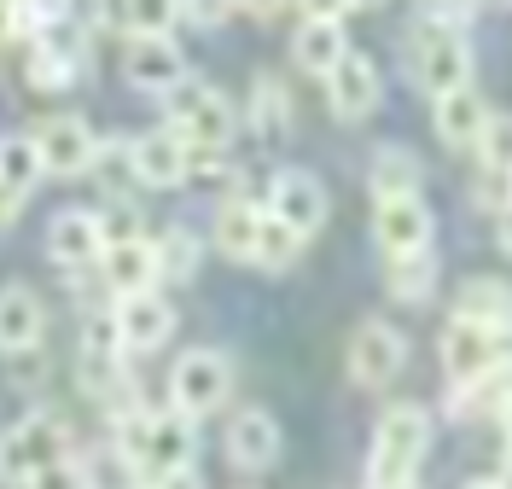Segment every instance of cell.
Masks as SVG:
<instances>
[{
  "label": "cell",
  "instance_id": "cell-1",
  "mask_svg": "<svg viewBox=\"0 0 512 489\" xmlns=\"http://www.w3.org/2000/svg\"><path fill=\"white\" fill-rule=\"evenodd\" d=\"M425 449H431V408L419 402L384 408L379 431H373V455H367V489H414Z\"/></svg>",
  "mask_w": 512,
  "mask_h": 489
},
{
  "label": "cell",
  "instance_id": "cell-2",
  "mask_svg": "<svg viewBox=\"0 0 512 489\" xmlns=\"http://www.w3.org/2000/svg\"><path fill=\"white\" fill-rule=\"evenodd\" d=\"M233 391V361L222 350H210V344H198L187 356L175 361V373H169V414H181V420H204V414H216Z\"/></svg>",
  "mask_w": 512,
  "mask_h": 489
},
{
  "label": "cell",
  "instance_id": "cell-3",
  "mask_svg": "<svg viewBox=\"0 0 512 489\" xmlns=\"http://www.w3.org/2000/svg\"><path fill=\"white\" fill-rule=\"evenodd\" d=\"M233 129H239V117H233V105L216 88H198V82L175 88V99H169V134L187 152H227Z\"/></svg>",
  "mask_w": 512,
  "mask_h": 489
},
{
  "label": "cell",
  "instance_id": "cell-4",
  "mask_svg": "<svg viewBox=\"0 0 512 489\" xmlns=\"http://www.w3.org/2000/svg\"><path fill=\"white\" fill-rule=\"evenodd\" d=\"M53 460H70V425L59 414H30L0 437V478H12V484H30Z\"/></svg>",
  "mask_w": 512,
  "mask_h": 489
},
{
  "label": "cell",
  "instance_id": "cell-5",
  "mask_svg": "<svg viewBox=\"0 0 512 489\" xmlns=\"http://www.w3.org/2000/svg\"><path fill=\"white\" fill-rule=\"evenodd\" d=\"M30 146H35V158H41V175H82V169H94L99 134L88 129V117L53 111V117H41Z\"/></svg>",
  "mask_w": 512,
  "mask_h": 489
},
{
  "label": "cell",
  "instance_id": "cell-6",
  "mask_svg": "<svg viewBox=\"0 0 512 489\" xmlns=\"http://www.w3.org/2000/svg\"><path fill=\"white\" fill-rule=\"evenodd\" d=\"M507 338H512V332H507ZM507 338H501V332H489V326H478V321H448V332H443V373H448V385H454V391L478 385L483 373L507 356Z\"/></svg>",
  "mask_w": 512,
  "mask_h": 489
},
{
  "label": "cell",
  "instance_id": "cell-7",
  "mask_svg": "<svg viewBox=\"0 0 512 489\" xmlns=\"http://www.w3.org/2000/svg\"><path fill=\"white\" fill-rule=\"evenodd\" d=\"M414 35H419L414 70H419V82L431 88V99H443V94H454V88H466V82H472V53H466V35L431 30L425 18L414 24Z\"/></svg>",
  "mask_w": 512,
  "mask_h": 489
},
{
  "label": "cell",
  "instance_id": "cell-8",
  "mask_svg": "<svg viewBox=\"0 0 512 489\" xmlns=\"http://www.w3.org/2000/svg\"><path fill=\"white\" fill-rule=\"evenodd\" d=\"M274 222H286L297 239H309V233H320V222H326V187H320V175H309V169H280L274 181H268V204H262Z\"/></svg>",
  "mask_w": 512,
  "mask_h": 489
},
{
  "label": "cell",
  "instance_id": "cell-9",
  "mask_svg": "<svg viewBox=\"0 0 512 489\" xmlns=\"http://www.w3.org/2000/svg\"><path fill=\"white\" fill-rule=\"evenodd\" d=\"M379 99H384V76L379 65L367 59V53H344L338 59V70L326 76V105H332V117L338 123H361V117H373L379 111Z\"/></svg>",
  "mask_w": 512,
  "mask_h": 489
},
{
  "label": "cell",
  "instance_id": "cell-10",
  "mask_svg": "<svg viewBox=\"0 0 512 489\" xmlns=\"http://www.w3.org/2000/svg\"><path fill=\"white\" fill-rule=\"evenodd\" d=\"M111 326H117L123 350H134V356H152V350H163V344H169V332H175V303H169L163 292L117 297Z\"/></svg>",
  "mask_w": 512,
  "mask_h": 489
},
{
  "label": "cell",
  "instance_id": "cell-11",
  "mask_svg": "<svg viewBox=\"0 0 512 489\" xmlns=\"http://www.w3.org/2000/svg\"><path fill=\"white\" fill-rule=\"evenodd\" d=\"M408 361V338L390 321H361V332L350 338V379L355 385H390Z\"/></svg>",
  "mask_w": 512,
  "mask_h": 489
},
{
  "label": "cell",
  "instance_id": "cell-12",
  "mask_svg": "<svg viewBox=\"0 0 512 489\" xmlns=\"http://www.w3.org/2000/svg\"><path fill=\"white\" fill-rule=\"evenodd\" d=\"M192 449H198V437H192V425L181 414H158L152 408V420H146V443H140V460H134V472H140V484L152 478H169V472H181L192 466Z\"/></svg>",
  "mask_w": 512,
  "mask_h": 489
},
{
  "label": "cell",
  "instance_id": "cell-13",
  "mask_svg": "<svg viewBox=\"0 0 512 489\" xmlns=\"http://www.w3.org/2000/svg\"><path fill=\"white\" fill-rule=\"evenodd\" d=\"M123 76H128V88H140V94H175L187 82V59H181V47L169 35H146V41H128Z\"/></svg>",
  "mask_w": 512,
  "mask_h": 489
},
{
  "label": "cell",
  "instance_id": "cell-14",
  "mask_svg": "<svg viewBox=\"0 0 512 489\" xmlns=\"http://www.w3.org/2000/svg\"><path fill=\"white\" fill-rule=\"evenodd\" d=\"M291 53H297V65L309 70V76H332L338 59L350 53L344 12H332V6H309L303 24H297V35H291Z\"/></svg>",
  "mask_w": 512,
  "mask_h": 489
},
{
  "label": "cell",
  "instance_id": "cell-15",
  "mask_svg": "<svg viewBox=\"0 0 512 489\" xmlns=\"http://www.w3.org/2000/svg\"><path fill=\"white\" fill-rule=\"evenodd\" d=\"M128 175L146 187H181L192 175V152L169 129H152L140 140H128Z\"/></svg>",
  "mask_w": 512,
  "mask_h": 489
},
{
  "label": "cell",
  "instance_id": "cell-16",
  "mask_svg": "<svg viewBox=\"0 0 512 489\" xmlns=\"http://www.w3.org/2000/svg\"><path fill=\"white\" fill-rule=\"evenodd\" d=\"M431 210L419 198H396V204H373V239L384 245V257H408V251H431Z\"/></svg>",
  "mask_w": 512,
  "mask_h": 489
},
{
  "label": "cell",
  "instance_id": "cell-17",
  "mask_svg": "<svg viewBox=\"0 0 512 489\" xmlns=\"http://www.w3.org/2000/svg\"><path fill=\"white\" fill-rule=\"evenodd\" d=\"M227 460L239 472H268L280 460V420L268 408H239L227 425Z\"/></svg>",
  "mask_w": 512,
  "mask_h": 489
},
{
  "label": "cell",
  "instance_id": "cell-18",
  "mask_svg": "<svg viewBox=\"0 0 512 489\" xmlns=\"http://www.w3.org/2000/svg\"><path fill=\"white\" fill-rule=\"evenodd\" d=\"M47 332V309L30 286H6L0 292V356H30Z\"/></svg>",
  "mask_w": 512,
  "mask_h": 489
},
{
  "label": "cell",
  "instance_id": "cell-19",
  "mask_svg": "<svg viewBox=\"0 0 512 489\" xmlns=\"http://www.w3.org/2000/svg\"><path fill=\"white\" fill-rule=\"evenodd\" d=\"M47 257L59 262V268H88V262L105 257L94 210H59V216L47 222Z\"/></svg>",
  "mask_w": 512,
  "mask_h": 489
},
{
  "label": "cell",
  "instance_id": "cell-20",
  "mask_svg": "<svg viewBox=\"0 0 512 489\" xmlns=\"http://www.w3.org/2000/svg\"><path fill=\"white\" fill-rule=\"evenodd\" d=\"M454 321H478L489 332H512V286L507 280H495V274H472L466 286H460V303H454Z\"/></svg>",
  "mask_w": 512,
  "mask_h": 489
},
{
  "label": "cell",
  "instance_id": "cell-21",
  "mask_svg": "<svg viewBox=\"0 0 512 489\" xmlns=\"http://www.w3.org/2000/svg\"><path fill=\"white\" fill-rule=\"evenodd\" d=\"M105 286L117 297H140V292H158V257H152V239H134V245H111L105 257Z\"/></svg>",
  "mask_w": 512,
  "mask_h": 489
},
{
  "label": "cell",
  "instance_id": "cell-22",
  "mask_svg": "<svg viewBox=\"0 0 512 489\" xmlns=\"http://www.w3.org/2000/svg\"><path fill=\"white\" fill-rule=\"evenodd\" d=\"M431 117H437V134H443L448 146H472L483 134V123H489V105H483V94L466 82V88H454V94L431 99Z\"/></svg>",
  "mask_w": 512,
  "mask_h": 489
},
{
  "label": "cell",
  "instance_id": "cell-23",
  "mask_svg": "<svg viewBox=\"0 0 512 489\" xmlns=\"http://www.w3.org/2000/svg\"><path fill=\"white\" fill-rule=\"evenodd\" d=\"M256 228H262V204H251V198H222V210H216V228H210V239H216V251L233 262H251L256 251Z\"/></svg>",
  "mask_w": 512,
  "mask_h": 489
},
{
  "label": "cell",
  "instance_id": "cell-24",
  "mask_svg": "<svg viewBox=\"0 0 512 489\" xmlns=\"http://www.w3.org/2000/svg\"><path fill=\"white\" fill-rule=\"evenodd\" d=\"M419 158L408 152V146H379V158H373V169H367V187H373V198L379 204H396V198H419Z\"/></svg>",
  "mask_w": 512,
  "mask_h": 489
},
{
  "label": "cell",
  "instance_id": "cell-25",
  "mask_svg": "<svg viewBox=\"0 0 512 489\" xmlns=\"http://www.w3.org/2000/svg\"><path fill=\"white\" fill-rule=\"evenodd\" d=\"M384 286L402 303H425L437 292V251H408V257H384Z\"/></svg>",
  "mask_w": 512,
  "mask_h": 489
},
{
  "label": "cell",
  "instance_id": "cell-26",
  "mask_svg": "<svg viewBox=\"0 0 512 489\" xmlns=\"http://www.w3.org/2000/svg\"><path fill=\"white\" fill-rule=\"evenodd\" d=\"M152 257H158V280L187 286L192 274H198V262H204V251H198V239L187 228H169L163 239H152Z\"/></svg>",
  "mask_w": 512,
  "mask_h": 489
},
{
  "label": "cell",
  "instance_id": "cell-27",
  "mask_svg": "<svg viewBox=\"0 0 512 489\" xmlns=\"http://www.w3.org/2000/svg\"><path fill=\"white\" fill-rule=\"evenodd\" d=\"M76 478H82V489H146L140 472L117 449H88V455L76 460Z\"/></svg>",
  "mask_w": 512,
  "mask_h": 489
},
{
  "label": "cell",
  "instance_id": "cell-28",
  "mask_svg": "<svg viewBox=\"0 0 512 489\" xmlns=\"http://www.w3.org/2000/svg\"><path fill=\"white\" fill-rule=\"evenodd\" d=\"M35 181H41V158H35L30 134H6V140H0V187L24 198Z\"/></svg>",
  "mask_w": 512,
  "mask_h": 489
},
{
  "label": "cell",
  "instance_id": "cell-29",
  "mask_svg": "<svg viewBox=\"0 0 512 489\" xmlns=\"http://www.w3.org/2000/svg\"><path fill=\"white\" fill-rule=\"evenodd\" d=\"M303 257V239L286 228V222H274L268 210H262V228H256V251L251 262L256 268H291V262Z\"/></svg>",
  "mask_w": 512,
  "mask_h": 489
},
{
  "label": "cell",
  "instance_id": "cell-30",
  "mask_svg": "<svg viewBox=\"0 0 512 489\" xmlns=\"http://www.w3.org/2000/svg\"><path fill=\"white\" fill-rule=\"evenodd\" d=\"M478 158L489 175H512V111H489L478 134Z\"/></svg>",
  "mask_w": 512,
  "mask_h": 489
},
{
  "label": "cell",
  "instance_id": "cell-31",
  "mask_svg": "<svg viewBox=\"0 0 512 489\" xmlns=\"http://www.w3.org/2000/svg\"><path fill=\"white\" fill-rule=\"evenodd\" d=\"M76 59H64V53H47V47H30V65H24V76H30V88H41V94H64L70 82H76Z\"/></svg>",
  "mask_w": 512,
  "mask_h": 489
},
{
  "label": "cell",
  "instance_id": "cell-32",
  "mask_svg": "<svg viewBox=\"0 0 512 489\" xmlns=\"http://www.w3.org/2000/svg\"><path fill=\"white\" fill-rule=\"evenodd\" d=\"M99 222V245L111 251V245H134V239H146V228H140V210L128 204V198H111L105 210H94Z\"/></svg>",
  "mask_w": 512,
  "mask_h": 489
},
{
  "label": "cell",
  "instance_id": "cell-33",
  "mask_svg": "<svg viewBox=\"0 0 512 489\" xmlns=\"http://www.w3.org/2000/svg\"><path fill=\"white\" fill-rule=\"evenodd\" d=\"M251 129L262 140H274V134L286 129V99H280V82L274 76H256V99H251Z\"/></svg>",
  "mask_w": 512,
  "mask_h": 489
},
{
  "label": "cell",
  "instance_id": "cell-34",
  "mask_svg": "<svg viewBox=\"0 0 512 489\" xmlns=\"http://www.w3.org/2000/svg\"><path fill=\"white\" fill-rule=\"evenodd\" d=\"M82 356H123V338H117V326H111V315H94L88 321V332H82Z\"/></svg>",
  "mask_w": 512,
  "mask_h": 489
},
{
  "label": "cell",
  "instance_id": "cell-35",
  "mask_svg": "<svg viewBox=\"0 0 512 489\" xmlns=\"http://www.w3.org/2000/svg\"><path fill=\"white\" fill-rule=\"evenodd\" d=\"M30 489H82V478H76V460H53V466H41L30 478Z\"/></svg>",
  "mask_w": 512,
  "mask_h": 489
},
{
  "label": "cell",
  "instance_id": "cell-36",
  "mask_svg": "<svg viewBox=\"0 0 512 489\" xmlns=\"http://www.w3.org/2000/svg\"><path fill=\"white\" fill-rule=\"evenodd\" d=\"M146 489H204V478L192 466H181V472H169V478H158V484H146Z\"/></svg>",
  "mask_w": 512,
  "mask_h": 489
},
{
  "label": "cell",
  "instance_id": "cell-37",
  "mask_svg": "<svg viewBox=\"0 0 512 489\" xmlns=\"http://www.w3.org/2000/svg\"><path fill=\"white\" fill-rule=\"evenodd\" d=\"M18 41V6H0V47Z\"/></svg>",
  "mask_w": 512,
  "mask_h": 489
},
{
  "label": "cell",
  "instance_id": "cell-38",
  "mask_svg": "<svg viewBox=\"0 0 512 489\" xmlns=\"http://www.w3.org/2000/svg\"><path fill=\"white\" fill-rule=\"evenodd\" d=\"M18 210H24V198H18V193H6V187H0V228H12V216H18Z\"/></svg>",
  "mask_w": 512,
  "mask_h": 489
},
{
  "label": "cell",
  "instance_id": "cell-39",
  "mask_svg": "<svg viewBox=\"0 0 512 489\" xmlns=\"http://www.w3.org/2000/svg\"><path fill=\"white\" fill-rule=\"evenodd\" d=\"M495 239H501V251L512 257V204L501 210V216H495Z\"/></svg>",
  "mask_w": 512,
  "mask_h": 489
},
{
  "label": "cell",
  "instance_id": "cell-40",
  "mask_svg": "<svg viewBox=\"0 0 512 489\" xmlns=\"http://www.w3.org/2000/svg\"><path fill=\"white\" fill-rule=\"evenodd\" d=\"M466 489H512V484H501V478H478V484H466Z\"/></svg>",
  "mask_w": 512,
  "mask_h": 489
},
{
  "label": "cell",
  "instance_id": "cell-41",
  "mask_svg": "<svg viewBox=\"0 0 512 489\" xmlns=\"http://www.w3.org/2000/svg\"><path fill=\"white\" fill-rule=\"evenodd\" d=\"M501 431H507V460H512V414L501 420Z\"/></svg>",
  "mask_w": 512,
  "mask_h": 489
}]
</instances>
